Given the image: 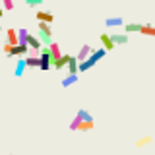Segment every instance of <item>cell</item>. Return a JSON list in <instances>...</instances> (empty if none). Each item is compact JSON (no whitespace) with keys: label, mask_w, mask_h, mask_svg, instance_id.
Segmentation results:
<instances>
[{"label":"cell","mask_w":155,"mask_h":155,"mask_svg":"<svg viewBox=\"0 0 155 155\" xmlns=\"http://www.w3.org/2000/svg\"><path fill=\"white\" fill-rule=\"evenodd\" d=\"M95 122L93 120H81V118H76L70 122V130H81V132H89V130H93Z\"/></svg>","instance_id":"4"},{"label":"cell","mask_w":155,"mask_h":155,"mask_svg":"<svg viewBox=\"0 0 155 155\" xmlns=\"http://www.w3.org/2000/svg\"><path fill=\"white\" fill-rule=\"evenodd\" d=\"M25 64H27V68H39L41 66V58H39V54H27Z\"/></svg>","instance_id":"13"},{"label":"cell","mask_w":155,"mask_h":155,"mask_svg":"<svg viewBox=\"0 0 155 155\" xmlns=\"http://www.w3.org/2000/svg\"><path fill=\"white\" fill-rule=\"evenodd\" d=\"M78 118H81V120H93V116H91L89 113H87V110L85 109H80V110H78Z\"/></svg>","instance_id":"21"},{"label":"cell","mask_w":155,"mask_h":155,"mask_svg":"<svg viewBox=\"0 0 155 155\" xmlns=\"http://www.w3.org/2000/svg\"><path fill=\"white\" fill-rule=\"evenodd\" d=\"M25 68H27L25 58H19V60L16 62V68H14V76H16V78H21L23 72H25Z\"/></svg>","instance_id":"11"},{"label":"cell","mask_w":155,"mask_h":155,"mask_svg":"<svg viewBox=\"0 0 155 155\" xmlns=\"http://www.w3.org/2000/svg\"><path fill=\"white\" fill-rule=\"evenodd\" d=\"M39 41L43 43V47H51L52 43V31H51V25L48 23H39Z\"/></svg>","instance_id":"2"},{"label":"cell","mask_w":155,"mask_h":155,"mask_svg":"<svg viewBox=\"0 0 155 155\" xmlns=\"http://www.w3.org/2000/svg\"><path fill=\"white\" fill-rule=\"evenodd\" d=\"M48 48H51V56H52V62H56L58 58L62 56L60 45H58V43H54V41H52V43H51V47H48Z\"/></svg>","instance_id":"15"},{"label":"cell","mask_w":155,"mask_h":155,"mask_svg":"<svg viewBox=\"0 0 155 155\" xmlns=\"http://www.w3.org/2000/svg\"><path fill=\"white\" fill-rule=\"evenodd\" d=\"M4 2V10H6V12H12L14 10V0H2Z\"/></svg>","instance_id":"24"},{"label":"cell","mask_w":155,"mask_h":155,"mask_svg":"<svg viewBox=\"0 0 155 155\" xmlns=\"http://www.w3.org/2000/svg\"><path fill=\"white\" fill-rule=\"evenodd\" d=\"M43 2H45V0H25V4L29 8H37V6H41Z\"/></svg>","instance_id":"23"},{"label":"cell","mask_w":155,"mask_h":155,"mask_svg":"<svg viewBox=\"0 0 155 155\" xmlns=\"http://www.w3.org/2000/svg\"><path fill=\"white\" fill-rule=\"evenodd\" d=\"M91 52H93V47H89V45H81V48H80V52L76 54V58H78V62H85L87 58L91 56Z\"/></svg>","instance_id":"5"},{"label":"cell","mask_w":155,"mask_h":155,"mask_svg":"<svg viewBox=\"0 0 155 155\" xmlns=\"http://www.w3.org/2000/svg\"><path fill=\"white\" fill-rule=\"evenodd\" d=\"M6 39H8V45H12V47L19 45V41H18V29H6Z\"/></svg>","instance_id":"12"},{"label":"cell","mask_w":155,"mask_h":155,"mask_svg":"<svg viewBox=\"0 0 155 155\" xmlns=\"http://www.w3.org/2000/svg\"><path fill=\"white\" fill-rule=\"evenodd\" d=\"M39 58H41V66H39V68H41L43 72L51 70V66L54 64V62H52V56H51V48H48V47H43V48H41Z\"/></svg>","instance_id":"3"},{"label":"cell","mask_w":155,"mask_h":155,"mask_svg":"<svg viewBox=\"0 0 155 155\" xmlns=\"http://www.w3.org/2000/svg\"><path fill=\"white\" fill-rule=\"evenodd\" d=\"M140 33H142V35H147V37H155V27L149 25V23H142Z\"/></svg>","instance_id":"18"},{"label":"cell","mask_w":155,"mask_h":155,"mask_svg":"<svg viewBox=\"0 0 155 155\" xmlns=\"http://www.w3.org/2000/svg\"><path fill=\"white\" fill-rule=\"evenodd\" d=\"M31 33L27 31L25 27H21V29H18V41H19V45H27V39Z\"/></svg>","instance_id":"17"},{"label":"cell","mask_w":155,"mask_h":155,"mask_svg":"<svg viewBox=\"0 0 155 155\" xmlns=\"http://www.w3.org/2000/svg\"><path fill=\"white\" fill-rule=\"evenodd\" d=\"M35 18H37L39 23H48V25H51L52 19H54V16H52L51 12H43V10H39V12L35 14Z\"/></svg>","instance_id":"7"},{"label":"cell","mask_w":155,"mask_h":155,"mask_svg":"<svg viewBox=\"0 0 155 155\" xmlns=\"http://www.w3.org/2000/svg\"><path fill=\"white\" fill-rule=\"evenodd\" d=\"M29 48L27 45H16V47H12V45H4V54L6 56H19V58H25L29 54Z\"/></svg>","instance_id":"1"},{"label":"cell","mask_w":155,"mask_h":155,"mask_svg":"<svg viewBox=\"0 0 155 155\" xmlns=\"http://www.w3.org/2000/svg\"><path fill=\"white\" fill-rule=\"evenodd\" d=\"M27 47L31 48V51H35V52H41L43 43L39 41V37H35V35H29V39H27Z\"/></svg>","instance_id":"9"},{"label":"cell","mask_w":155,"mask_h":155,"mask_svg":"<svg viewBox=\"0 0 155 155\" xmlns=\"http://www.w3.org/2000/svg\"><path fill=\"white\" fill-rule=\"evenodd\" d=\"M78 81V74L76 76H72V74H68L64 80H62V87H70V85H74Z\"/></svg>","instance_id":"20"},{"label":"cell","mask_w":155,"mask_h":155,"mask_svg":"<svg viewBox=\"0 0 155 155\" xmlns=\"http://www.w3.org/2000/svg\"><path fill=\"white\" fill-rule=\"evenodd\" d=\"M151 143V136H143V138H140L138 142H136V147H143V145Z\"/></svg>","instance_id":"22"},{"label":"cell","mask_w":155,"mask_h":155,"mask_svg":"<svg viewBox=\"0 0 155 155\" xmlns=\"http://www.w3.org/2000/svg\"><path fill=\"white\" fill-rule=\"evenodd\" d=\"M2 16H4V10H2V8H0V18H2Z\"/></svg>","instance_id":"25"},{"label":"cell","mask_w":155,"mask_h":155,"mask_svg":"<svg viewBox=\"0 0 155 155\" xmlns=\"http://www.w3.org/2000/svg\"><path fill=\"white\" fill-rule=\"evenodd\" d=\"M140 29H142V23H126L124 25L126 33H140Z\"/></svg>","instance_id":"19"},{"label":"cell","mask_w":155,"mask_h":155,"mask_svg":"<svg viewBox=\"0 0 155 155\" xmlns=\"http://www.w3.org/2000/svg\"><path fill=\"white\" fill-rule=\"evenodd\" d=\"M105 25L109 27V29H114V27H122V25H126V23H124V19L120 18V16H114V18H107L105 19Z\"/></svg>","instance_id":"6"},{"label":"cell","mask_w":155,"mask_h":155,"mask_svg":"<svg viewBox=\"0 0 155 155\" xmlns=\"http://www.w3.org/2000/svg\"><path fill=\"white\" fill-rule=\"evenodd\" d=\"M99 39H101V45H103V48L107 52L114 48V43H113V39H110V33H101Z\"/></svg>","instance_id":"8"},{"label":"cell","mask_w":155,"mask_h":155,"mask_svg":"<svg viewBox=\"0 0 155 155\" xmlns=\"http://www.w3.org/2000/svg\"><path fill=\"white\" fill-rule=\"evenodd\" d=\"M110 39H113L114 45H126L128 43V33H110Z\"/></svg>","instance_id":"10"},{"label":"cell","mask_w":155,"mask_h":155,"mask_svg":"<svg viewBox=\"0 0 155 155\" xmlns=\"http://www.w3.org/2000/svg\"><path fill=\"white\" fill-rule=\"evenodd\" d=\"M68 62H70V54H62L58 60L52 64V68H56V70H62L64 66H68Z\"/></svg>","instance_id":"16"},{"label":"cell","mask_w":155,"mask_h":155,"mask_svg":"<svg viewBox=\"0 0 155 155\" xmlns=\"http://www.w3.org/2000/svg\"><path fill=\"white\" fill-rule=\"evenodd\" d=\"M68 72H70L72 76L80 74V62H78L76 56H70V62H68Z\"/></svg>","instance_id":"14"},{"label":"cell","mask_w":155,"mask_h":155,"mask_svg":"<svg viewBox=\"0 0 155 155\" xmlns=\"http://www.w3.org/2000/svg\"><path fill=\"white\" fill-rule=\"evenodd\" d=\"M0 33H2V25H0Z\"/></svg>","instance_id":"26"},{"label":"cell","mask_w":155,"mask_h":155,"mask_svg":"<svg viewBox=\"0 0 155 155\" xmlns=\"http://www.w3.org/2000/svg\"><path fill=\"white\" fill-rule=\"evenodd\" d=\"M12 155H14V153H12Z\"/></svg>","instance_id":"27"}]
</instances>
